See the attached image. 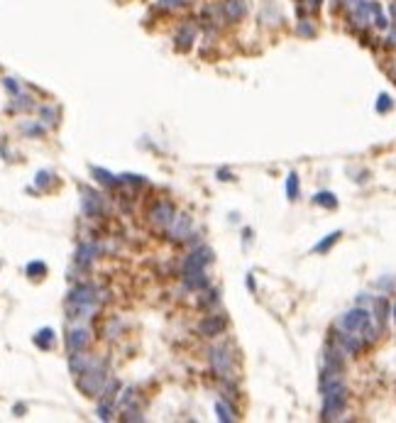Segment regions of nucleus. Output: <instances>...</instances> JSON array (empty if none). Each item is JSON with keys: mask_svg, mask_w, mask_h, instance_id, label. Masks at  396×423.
Here are the masks:
<instances>
[{"mask_svg": "<svg viewBox=\"0 0 396 423\" xmlns=\"http://www.w3.org/2000/svg\"><path fill=\"white\" fill-rule=\"evenodd\" d=\"M103 301V291L93 286V284H79L68 291L66 296V316L71 323H81L88 321L93 313L98 311Z\"/></svg>", "mask_w": 396, "mask_h": 423, "instance_id": "obj_1", "label": "nucleus"}, {"mask_svg": "<svg viewBox=\"0 0 396 423\" xmlns=\"http://www.w3.org/2000/svg\"><path fill=\"white\" fill-rule=\"evenodd\" d=\"M76 384H79V389H81L86 396H98L105 389V384H108L105 365H103L100 360H93V365L88 367V369H83L81 374L76 377Z\"/></svg>", "mask_w": 396, "mask_h": 423, "instance_id": "obj_2", "label": "nucleus"}, {"mask_svg": "<svg viewBox=\"0 0 396 423\" xmlns=\"http://www.w3.org/2000/svg\"><path fill=\"white\" fill-rule=\"evenodd\" d=\"M347 406V387H338L323 392V409H320V418L323 421H338L342 416V411Z\"/></svg>", "mask_w": 396, "mask_h": 423, "instance_id": "obj_3", "label": "nucleus"}, {"mask_svg": "<svg viewBox=\"0 0 396 423\" xmlns=\"http://www.w3.org/2000/svg\"><path fill=\"white\" fill-rule=\"evenodd\" d=\"M208 362L218 379H232V355L228 345H213L208 353Z\"/></svg>", "mask_w": 396, "mask_h": 423, "instance_id": "obj_4", "label": "nucleus"}, {"mask_svg": "<svg viewBox=\"0 0 396 423\" xmlns=\"http://www.w3.org/2000/svg\"><path fill=\"white\" fill-rule=\"evenodd\" d=\"M213 262V250L203 245V242H198L196 247H193L191 252L186 254V259H184V269H181V274H191V272H205V267Z\"/></svg>", "mask_w": 396, "mask_h": 423, "instance_id": "obj_5", "label": "nucleus"}, {"mask_svg": "<svg viewBox=\"0 0 396 423\" xmlns=\"http://www.w3.org/2000/svg\"><path fill=\"white\" fill-rule=\"evenodd\" d=\"M118 392H120L118 381H108L105 389L100 392V401H98V418L100 421H110L113 418V409L118 404Z\"/></svg>", "mask_w": 396, "mask_h": 423, "instance_id": "obj_6", "label": "nucleus"}, {"mask_svg": "<svg viewBox=\"0 0 396 423\" xmlns=\"http://www.w3.org/2000/svg\"><path fill=\"white\" fill-rule=\"evenodd\" d=\"M174 215H176L174 206H171L169 201H164V198H159V201H154V203H152L150 220L154 223V225L169 227V225H171V220H174Z\"/></svg>", "mask_w": 396, "mask_h": 423, "instance_id": "obj_7", "label": "nucleus"}, {"mask_svg": "<svg viewBox=\"0 0 396 423\" xmlns=\"http://www.w3.org/2000/svg\"><path fill=\"white\" fill-rule=\"evenodd\" d=\"M247 10H249L247 0H225L220 5V17L225 22H237V20H242L247 15Z\"/></svg>", "mask_w": 396, "mask_h": 423, "instance_id": "obj_8", "label": "nucleus"}, {"mask_svg": "<svg viewBox=\"0 0 396 423\" xmlns=\"http://www.w3.org/2000/svg\"><path fill=\"white\" fill-rule=\"evenodd\" d=\"M81 208L88 218H96L103 213V198L100 194H96L93 188H83L81 191Z\"/></svg>", "mask_w": 396, "mask_h": 423, "instance_id": "obj_9", "label": "nucleus"}, {"mask_svg": "<svg viewBox=\"0 0 396 423\" xmlns=\"http://www.w3.org/2000/svg\"><path fill=\"white\" fill-rule=\"evenodd\" d=\"M88 340H91V333H88L83 325H76V328H71V330L66 333V348H68V353H81V350H86Z\"/></svg>", "mask_w": 396, "mask_h": 423, "instance_id": "obj_10", "label": "nucleus"}, {"mask_svg": "<svg viewBox=\"0 0 396 423\" xmlns=\"http://www.w3.org/2000/svg\"><path fill=\"white\" fill-rule=\"evenodd\" d=\"M169 230V235L171 238H176V240H186L189 238V233H191V215H186V213H176L174 215V220H171V225L166 227Z\"/></svg>", "mask_w": 396, "mask_h": 423, "instance_id": "obj_11", "label": "nucleus"}, {"mask_svg": "<svg viewBox=\"0 0 396 423\" xmlns=\"http://www.w3.org/2000/svg\"><path fill=\"white\" fill-rule=\"evenodd\" d=\"M225 328H228V318H225V316H208L203 323H201L198 330H201V335H205V338H215Z\"/></svg>", "mask_w": 396, "mask_h": 423, "instance_id": "obj_12", "label": "nucleus"}, {"mask_svg": "<svg viewBox=\"0 0 396 423\" xmlns=\"http://www.w3.org/2000/svg\"><path fill=\"white\" fill-rule=\"evenodd\" d=\"M100 254V247L93 242H81L76 250V267H91V262Z\"/></svg>", "mask_w": 396, "mask_h": 423, "instance_id": "obj_13", "label": "nucleus"}, {"mask_svg": "<svg viewBox=\"0 0 396 423\" xmlns=\"http://www.w3.org/2000/svg\"><path fill=\"white\" fill-rule=\"evenodd\" d=\"M181 279H184V286H186L189 291H203V289H208V277H205V272L181 274Z\"/></svg>", "mask_w": 396, "mask_h": 423, "instance_id": "obj_14", "label": "nucleus"}, {"mask_svg": "<svg viewBox=\"0 0 396 423\" xmlns=\"http://www.w3.org/2000/svg\"><path fill=\"white\" fill-rule=\"evenodd\" d=\"M193 40H196V25H193V22H184L181 29L176 32V40H174L176 47L178 49H189L193 44Z\"/></svg>", "mask_w": 396, "mask_h": 423, "instance_id": "obj_15", "label": "nucleus"}, {"mask_svg": "<svg viewBox=\"0 0 396 423\" xmlns=\"http://www.w3.org/2000/svg\"><path fill=\"white\" fill-rule=\"evenodd\" d=\"M34 345L40 348V350H52L54 348V330L52 328H42V330H37L34 333Z\"/></svg>", "mask_w": 396, "mask_h": 423, "instance_id": "obj_16", "label": "nucleus"}, {"mask_svg": "<svg viewBox=\"0 0 396 423\" xmlns=\"http://www.w3.org/2000/svg\"><path fill=\"white\" fill-rule=\"evenodd\" d=\"M91 174H93L103 186H118V183H120V176H115V174H110V171L100 169V167H91Z\"/></svg>", "mask_w": 396, "mask_h": 423, "instance_id": "obj_17", "label": "nucleus"}, {"mask_svg": "<svg viewBox=\"0 0 396 423\" xmlns=\"http://www.w3.org/2000/svg\"><path fill=\"white\" fill-rule=\"evenodd\" d=\"M313 203L320 206V208H338V196L330 194V191H320L313 196Z\"/></svg>", "mask_w": 396, "mask_h": 423, "instance_id": "obj_18", "label": "nucleus"}, {"mask_svg": "<svg viewBox=\"0 0 396 423\" xmlns=\"http://www.w3.org/2000/svg\"><path fill=\"white\" fill-rule=\"evenodd\" d=\"M340 238H342V233H340V230H335V233H330V235H326L323 240H320V242H318V245H315V247H313V252H318V254L328 252L330 247H333L335 242L340 240Z\"/></svg>", "mask_w": 396, "mask_h": 423, "instance_id": "obj_19", "label": "nucleus"}, {"mask_svg": "<svg viewBox=\"0 0 396 423\" xmlns=\"http://www.w3.org/2000/svg\"><path fill=\"white\" fill-rule=\"evenodd\" d=\"M286 198L289 201H296L299 198V174L291 171L286 176Z\"/></svg>", "mask_w": 396, "mask_h": 423, "instance_id": "obj_20", "label": "nucleus"}, {"mask_svg": "<svg viewBox=\"0 0 396 423\" xmlns=\"http://www.w3.org/2000/svg\"><path fill=\"white\" fill-rule=\"evenodd\" d=\"M25 272H27L29 279H42V277L47 274V264H44V262H40V259H34V262H29V264H27V269H25Z\"/></svg>", "mask_w": 396, "mask_h": 423, "instance_id": "obj_21", "label": "nucleus"}, {"mask_svg": "<svg viewBox=\"0 0 396 423\" xmlns=\"http://www.w3.org/2000/svg\"><path fill=\"white\" fill-rule=\"evenodd\" d=\"M215 413H218V421H223V423H232V421H235V411H232L230 406H225L223 401L215 404Z\"/></svg>", "mask_w": 396, "mask_h": 423, "instance_id": "obj_22", "label": "nucleus"}, {"mask_svg": "<svg viewBox=\"0 0 396 423\" xmlns=\"http://www.w3.org/2000/svg\"><path fill=\"white\" fill-rule=\"evenodd\" d=\"M394 108V100L389 93H379V98H377V113H389Z\"/></svg>", "mask_w": 396, "mask_h": 423, "instance_id": "obj_23", "label": "nucleus"}, {"mask_svg": "<svg viewBox=\"0 0 396 423\" xmlns=\"http://www.w3.org/2000/svg\"><path fill=\"white\" fill-rule=\"evenodd\" d=\"M193 0H159V8L162 10H176V8H186Z\"/></svg>", "mask_w": 396, "mask_h": 423, "instance_id": "obj_24", "label": "nucleus"}, {"mask_svg": "<svg viewBox=\"0 0 396 423\" xmlns=\"http://www.w3.org/2000/svg\"><path fill=\"white\" fill-rule=\"evenodd\" d=\"M52 179H54V174H52V171H40V174L34 176V183H37L40 188H47V186L52 183Z\"/></svg>", "mask_w": 396, "mask_h": 423, "instance_id": "obj_25", "label": "nucleus"}, {"mask_svg": "<svg viewBox=\"0 0 396 423\" xmlns=\"http://www.w3.org/2000/svg\"><path fill=\"white\" fill-rule=\"evenodd\" d=\"M299 34H303V37H313V34H315L313 22H308V20H301V22H299Z\"/></svg>", "mask_w": 396, "mask_h": 423, "instance_id": "obj_26", "label": "nucleus"}, {"mask_svg": "<svg viewBox=\"0 0 396 423\" xmlns=\"http://www.w3.org/2000/svg\"><path fill=\"white\" fill-rule=\"evenodd\" d=\"M5 88H8V91H13V93H20V88H17V81H13V79H5Z\"/></svg>", "mask_w": 396, "mask_h": 423, "instance_id": "obj_27", "label": "nucleus"}, {"mask_svg": "<svg viewBox=\"0 0 396 423\" xmlns=\"http://www.w3.org/2000/svg\"><path fill=\"white\" fill-rule=\"evenodd\" d=\"M320 5H323V0H306V8H308V10H318V8H320Z\"/></svg>", "mask_w": 396, "mask_h": 423, "instance_id": "obj_28", "label": "nucleus"}, {"mask_svg": "<svg viewBox=\"0 0 396 423\" xmlns=\"http://www.w3.org/2000/svg\"><path fill=\"white\" fill-rule=\"evenodd\" d=\"M247 286H249V291H255V277L252 274H247Z\"/></svg>", "mask_w": 396, "mask_h": 423, "instance_id": "obj_29", "label": "nucleus"}, {"mask_svg": "<svg viewBox=\"0 0 396 423\" xmlns=\"http://www.w3.org/2000/svg\"><path fill=\"white\" fill-rule=\"evenodd\" d=\"M218 179H230V171L220 169V171H218Z\"/></svg>", "mask_w": 396, "mask_h": 423, "instance_id": "obj_30", "label": "nucleus"}, {"mask_svg": "<svg viewBox=\"0 0 396 423\" xmlns=\"http://www.w3.org/2000/svg\"><path fill=\"white\" fill-rule=\"evenodd\" d=\"M391 316H394V321H396V303H394V309H391Z\"/></svg>", "mask_w": 396, "mask_h": 423, "instance_id": "obj_31", "label": "nucleus"}]
</instances>
